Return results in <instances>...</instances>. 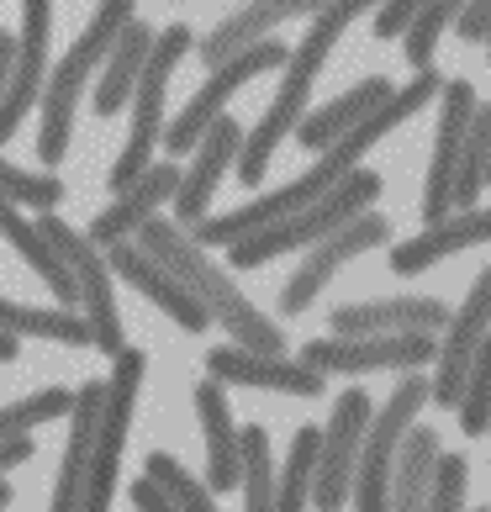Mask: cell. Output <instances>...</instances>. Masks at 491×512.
I'll return each instance as SVG.
<instances>
[{
  "label": "cell",
  "mask_w": 491,
  "mask_h": 512,
  "mask_svg": "<svg viewBox=\"0 0 491 512\" xmlns=\"http://www.w3.org/2000/svg\"><path fill=\"white\" fill-rule=\"evenodd\" d=\"M386 243H391V222L375 212V206H370V212H360L354 222H344V227H338V233H328L323 243H312L307 259H301V270L286 280V286H280V312L301 317V312L317 301V291H323L349 259H360V254H370V249H386Z\"/></svg>",
  "instance_id": "obj_12"
},
{
  "label": "cell",
  "mask_w": 491,
  "mask_h": 512,
  "mask_svg": "<svg viewBox=\"0 0 491 512\" xmlns=\"http://www.w3.org/2000/svg\"><path fill=\"white\" fill-rule=\"evenodd\" d=\"M106 259H111V275H122L132 291H143L159 312L175 317L185 333H206L212 312H206L201 301L191 296V286H185V280H180L175 270H169V264H159V259L138 243V238H117V243H106Z\"/></svg>",
  "instance_id": "obj_16"
},
{
  "label": "cell",
  "mask_w": 491,
  "mask_h": 512,
  "mask_svg": "<svg viewBox=\"0 0 491 512\" xmlns=\"http://www.w3.org/2000/svg\"><path fill=\"white\" fill-rule=\"evenodd\" d=\"M486 333H491V264L476 275V286H470V296L460 301V312H449V322H444V344H439V354H433L439 359V375H433V386H428L433 407H444V412L460 407L465 370H470V359H476Z\"/></svg>",
  "instance_id": "obj_14"
},
{
  "label": "cell",
  "mask_w": 491,
  "mask_h": 512,
  "mask_svg": "<svg viewBox=\"0 0 491 512\" xmlns=\"http://www.w3.org/2000/svg\"><path fill=\"white\" fill-rule=\"evenodd\" d=\"M101 407H106V381H85L80 391H74L64 460H59V476H53V491H48V507L53 512H74V507H80V497H85V476H90V454H96Z\"/></svg>",
  "instance_id": "obj_19"
},
{
  "label": "cell",
  "mask_w": 491,
  "mask_h": 512,
  "mask_svg": "<svg viewBox=\"0 0 491 512\" xmlns=\"http://www.w3.org/2000/svg\"><path fill=\"white\" fill-rule=\"evenodd\" d=\"M206 375H217L222 386H249V391H291V396H323L328 391V375L317 365H307V359L259 354L243 344L206 349Z\"/></svg>",
  "instance_id": "obj_17"
},
{
  "label": "cell",
  "mask_w": 491,
  "mask_h": 512,
  "mask_svg": "<svg viewBox=\"0 0 491 512\" xmlns=\"http://www.w3.org/2000/svg\"><path fill=\"white\" fill-rule=\"evenodd\" d=\"M439 90H444V80H439V69H433V64H428V69H412V85L396 90L381 111H370V117H365L360 127H349L344 138H333V143L323 148V159H317L301 180L280 185V191L259 196V201H249V206H238V212H222V217H212V222L201 217V222L191 227V238L206 243V249H233L238 238H249V233H259V227H270V222H280V217L301 212V206H312L317 196H328L333 185L349 175V169H360V159L370 154V148L381 143L391 127H402L412 111H423L433 96H439Z\"/></svg>",
  "instance_id": "obj_1"
},
{
  "label": "cell",
  "mask_w": 491,
  "mask_h": 512,
  "mask_svg": "<svg viewBox=\"0 0 491 512\" xmlns=\"http://www.w3.org/2000/svg\"><path fill=\"white\" fill-rule=\"evenodd\" d=\"M11 497H16V491H11V481L0 476V507H11Z\"/></svg>",
  "instance_id": "obj_46"
},
{
  "label": "cell",
  "mask_w": 491,
  "mask_h": 512,
  "mask_svg": "<svg viewBox=\"0 0 491 512\" xmlns=\"http://www.w3.org/2000/svg\"><path fill=\"white\" fill-rule=\"evenodd\" d=\"M148 476H154L164 491H169V497H175V507H191V512H212V497H217V491L212 486H206V481H196L191 476V470H185L180 460H175V454H164V449H154V454H148Z\"/></svg>",
  "instance_id": "obj_37"
},
{
  "label": "cell",
  "mask_w": 491,
  "mask_h": 512,
  "mask_svg": "<svg viewBox=\"0 0 491 512\" xmlns=\"http://www.w3.org/2000/svg\"><path fill=\"white\" fill-rule=\"evenodd\" d=\"M423 6L428 0H381V11H375V37H402Z\"/></svg>",
  "instance_id": "obj_40"
},
{
  "label": "cell",
  "mask_w": 491,
  "mask_h": 512,
  "mask_svg": "<svg viewBox=\"0 0 491 512\" xmlns=\"http://www.w3.org/2000/svg\"><path fill=\"white\" fill-rule=\"evenodd\" d=\"M370 6H381V0H328V6L312 16L307 37H301V43L291 48V59H286V80H280L275 101L259 111V122L249 132H243V148H238V185H243V191H254V185L270 175L275 148L291 138L301 117H307L312 85H317V74H323L328 53L338 48V37L360 22Z\"/></svg>",
  "instance_id": "obj_2"
},
{
  "label": "cell",
  "mask_w": 491,
  "mask_h": 512,
  "mask_svg": "<svg viewBox=\"0 0 491 512\" xmlns=\"http://www.w3.org/2000/svg\"><path fill=\"white\" fill-rule=\"evenodd\" d=\"M439 433L412 423L402 433V444H396V460H391V507H423L428 502V481H433V465H439Z\"/></svg>",
  "instance_id": "obj_30"
},
{
  "label": "cell",
  "mask_w": 491,
  "mask_h": 512,
  "mask_svg": "<svg viewBox=\"0 0 491 512\" xmlns=\"http://www.w3.org/2000/svg\"><path fill=\"white\" fill-rule=\"evenodd\" d=\"M238 439H243V502L249 507H275V460H270V433H264L259 423L249 428H238Z\"/></svg>",
  "instance_id": "obj_34"
},
{
  "label": "cell",
  "mask_w": 491,
  "mask_h": 512,
  "mask_svg": "<svg viewBox=\"0 0 491 512\" xmlns=\"http://www.w3.org/2000/svg\"><path fill=\"white\" fill-rule=\"evenodd\" d=\"M48 37H53V0H22V32H16V69L11 90L0 101V143L22 132L27 111L43 101L48 85Z\"/></svg>",
  "instance_id": "obj_15"
},
{
  "label": "cell",
  "mask_w": 491,
  "mask_h": 512,
  "mask_svg": "<svg viewBox=\"0 0 491 512\" xmlns=\"http://www.w3.org/2000/svg\"><path fill=\"white\" fill-rule=\"evenodd\" d=\"M460 37L465 43H486L491 37V0H470L460 11Z\"/></svg>",
  "instance_id": "obj_42"
},
{
  "label": "cell",
  "mask_w": 491,
  "mask_h": 512,
  "mask_svg": "<svg viewBox=\"0 0 491 512\" xmlns=\"http://www.w3.org/2000/svg\"><path fill=\"white\" fill-rule=\"evenodd\" d=\"M391 96H396V85L386 80V74H370V80H360L354 90H344V96H333L328 106L307 111V117L296 122V143H301V148H317V154H323L333 138H344L349 127H360L370 111H381Z\"/></svg>",
  "instance_id": "obj_27"
},
{
  "label": "cell",
  "mask_w": 491,
  "mask_h": 512,
  "mask_svg": "<svg viewBox=\"0 0 491 512\" xmlns=\"http://www.w3.org/2000/svg\"><path fill=\"white\" fill-rule=\"evenodd\" d=\"M428 386L433 381L423 370H402V381L386 396V407L370 417L365 444H360V465H354V491H349V502L360 512H386L391 507V460H396L402 433L418 423V412L428 402Z\"/></svg>",
  "instance_id": "obj_7"
},
{
  "label": "cell",
  "mask_w": 491,
  "mask_h": 512,
  "mask_svg": "<svg viewBox=\"0 0 491 512\" xmlns=\"http://www.w3.org/2000/svg\"><path fill=\"white\" fill-rule=\"evenodd\" d=\"M286 59H291V48H286V43H275V37H264V43L243 48L238 59L217 64V69L201 80L196 96L185 101L180 117L164 127V148H169V154H185V148H196V143L206 138V127H212L222 111H228V101L238 96L243 85L259 80V74H270V69H286Z\"/></svg>",
  "instance_id": "obj_10"
},
{
  "label": "cell",
  "mask_w": 491,
  "mask_h": 512,
  "mask_svg": "<svg viewBox=\"0 0 491 512\" xmlns=\"http://www.w3.org/2000/svg\"><path fill=\"white\" fill-rule=\"evenodd\" d=\"M127 502H132V507H148V512H175V497H169L154 476L132 481V486H127Z\"/></svg>",
  "instance_id": "obj_41"
},
{
  "label": "cell",
  "mask_w": 491,
  "mask_h": 512,
  "mask_svg": "<svg viewBox=\"0 0 491 512\" xmlns=\"http://www.w3.org/2000/svg\"><path fill=\"white\" fill-rule=\"evenodd\" d=\"M74 407V391L69 386H43L22 396V402H6L0 407V439H22V433H37L43 423H53V417H64Z\"/></svg>",
  "instance_id": "obj_33"
},
{
  "label": "cell",
  "mask_w": 491,
  "mask_h": 512,
  "mask_svg": "<svg viewBox=\"0 0 491 512\" xmlns=\"http://www.w3.org/2000/svg\"><path fill=\"white\" fill-rule=\"evenodd\" d=\"M370 396L365 391H344L333 402V417L323 423V449H317V476H312V502L317 507H344L354 491V465H360V444L370 428Z\"/></svg>",
  "instance_id": "obj_13"
},
{
  "label": "cell",
  "mask_w": 491,
  "mask_h": 512,
  "mask_svg": "<svg viewBox=\"0 0 491 512\" xmlns=\"http://www.w3.org/2000/svg\"><path fill=\"white\" fill-rule=\"evenodd\" d=\"M0 328H11L16 338H53L64 349H96V333L80 307H27V301L0 296Z\"/></svg>",
  "instance_id": "obj_29"
},
{
  "label": "cell",
  "mask_w": 491,
  "mask_h": 512,
  "mask_svg": "<svg viewBox=\"0 0 491 512\" xmlns=\"http://www.w3.org/2000/svg\"><path fill=\"white\" fill-rule=\"evenodd\" d=\"M486 169H491V106L476 101V117L465 127V143H460V175H455V206H476L481 185H486Z\"/></svg>",
  "instance_id": "obj_32"
},
{
  "label": "cell",
  "mask_w": 491,
  "mask_h": 512,
  "mask_svg": "<svg viewBox=\"0 0 491 512\" xmlns=\"http://www.w3.org/2000/svg\"><path fill=\"white\" fill-rule=\"evenodd\" d=\"M439 96H444V111H439V138H433V164H428V185H423V222H444L455 212L460 143H465L470 117H476V85L470 80H449Z\"/></svg>",
  "instance_id": "obj_18"
},
{
  "label": "cell",
  "mask_w": 491,
  "mask_h": 512,
  "mask_svg": "<svg viewBox=\"0 0 491 512\" xmlns=\"http://www.w3.org/2000/svg\"><path fill=\"white\" fill-rule=\"evenodd\" d=\"M317 449H323V428L317 423H301L291 433V454H286V470H275V507H307L312 502V476H317Z\"/></svg>",
  "instance_id": "obj_31"
},
{
  "label": "cell",
  "mask_w": 491,
  "mask_h": 512,
  "mask_svg": "<svg viewBox=\"0 0 491 512\" xmlns=\"http://www.w3.org/2000/svg\"><path fill=\"white\" fill-rule=\"evenodd\" d=\"M159 43V32L148 27V22H127L122 37H117V48L106 53V74H101V85H96V117H117V111L132 101V90H138L143 80V69H148V53H154Z\"/></svg>",
  "instance_id": "obj_28"
},
{
  "label": "cell",
  "mask_w": 491,
  "mask_h": 512,
  "mask_svg": "<svg viewBox=\"0 0 491 512\" xmlns=\"http://www.w3.org/2000/svg\"><path fill=\"white\" fill-rule=\"evenodd\" d=\"M375 201H381V175H370V169H349V175L338 180L328 196H317L312 206H301V212L280 217L270 227H259V233H249V238H238L233 249H228V259L238 264V270H259V264H270L280 254H296V249L323 243L344 222L370 212Z\"/></svg>",
  "instance_id": "obj_5"
},
{
  "label": "cell",
  "mask_w": 491,
  "mask_h": 512,
  "mask_svg": "<svg viewBox=\"0 0 491 512\" xmlns=\"http://www.w3.org/2000/svg\"><path fill=\"white\" fill-rule=\"evenodd\" d=\"M465 6H470V0H428V6L412 16V27L402 32V37H407L402 53H407L412 69H428V64H433V48H439V37L449 32V22H455Z\"/></svg>",
  "instance_id": "obj_36"
},
{
  "label": "cell",
  "mask_w": 491,
  "mask_h": 512,
  "mask_svg": "<svg viewBox=\"0 0 491 512\" xmlns=\"http://www.w3.org/2000/svg\"><path fill=\"white\" fill-rule=\"evenodd\" d=\"M191 43H196V32L191 27H164V37L154 43V53H148V69H143V80H138V90H132V132H127V143H122V154H117V164H111V175H106V185L111 191H127L132 180L143 175L148 164H154V154H159V138H164V96H169V80H175V69H180V59L191 53Z\"/></svg>",
  "instance_id": "obj_6"
},
{
  "label": "cell",
  "mask_w": 491,
  "mask_h": 512,
  "mask_svg": "<svg viewBox=\"0 0 491 512\" xmlns=\"http://www.w3.org/2000/svg\"><path fill=\"white\" fill-rule=\"evenodd\" d=\"M439 354L433 333H333L301 344V359L323 375H370V370H423Z\"/></svg>",
  "instance_id": "obj_11"
},
{
  "label": "cell",
  "mask_w": 491,
  "mask_h": 512,
  "mask_svg": "<svg viewBox=\"0 0 491 512\" xmlns=\"http://www.w3.org/2000/svg\"><path fill=\"white\" fill-rule=\"evenodd\" d=\"M27 460H32V433H22V439H0V470L27 465Z\"/></svg>",
  "instance_id": "obj_43"
},
{
  "label": "cell",
  "mask_w": 491,
  "mask_h": 512,
  "mask_svg": "<svg viewBox=\"0 0 491 512\" xmlns=\"http://www.w3.org/2000/svg\"><path fill=\"white\" fill-rule=\"evenodd\" d=\"M0 238H6L11 249L32 264L37 280L59 296V307H80V280H74V270L59 259V249L48 243L43 227H37L32 217H22V206H16L11 196H0Z\"/></svg>",
  "instance_id": "obj_26"
},
{
  "label": "cell",
  "mask_w": 491,
  "mask_h": 512,
  "mask_svg": "<svg viewBox=\"0 0 491 512\" xmlns=\"http://www.w3.org/2000/svg\"><path fill=\"white\" fill-rule=\"evenodd\" d=\"M143 370H148V354L132 349V344L111 359L96 454H90V476H85V497H80L85 512H106L111 497H117V465H122V444H127V428H132V407H138V391H143Z\"/></svg>",
  "instance_id": "obj_9"
},
{
  "label": "cell",
  "mask_w": 491,
  "mask_h": 512,
  "mask_svg": "<svg viewBox=\"0 0 491 512\" xmlns=\"http://www.w3.org/2000/svg\"><path fill=\"white\" fill-rule=\"evenodd\" d=\"M37 227L48 233V243L59 249V259L74 270V280H80V312L90 322V333H96V349L117 359L127 349V333H122V312H117V286H111L106 249L90 233H80V227H69L64 217H53V212L37 217Z\"/></svg>",
  "instance_id": "obj_8"
},
{
  "label": "cell",
  "mask_w": 491,
  "mask_h": 512,
  "mask_svg": "<svg viewBox=\"0 0 491 512\" xmlns=\"http://www.w3.org/2000/svg\"><path fill=\"white\" fill-rule=\"evenodd\" d=\"M238 148H243V127L222 111V117L206 127V138L196 143V164L180 175V191H175V201H169V206H175V222L185 227V233L206 217V201L217 196V180L228 175V164L238 159Z\"/></svg>",
  "instance_id": "obj_20"
},
{
  "label": "cell",
  "mask_w": 491,
  "mask_h": 512,
  "mask_svg": "<svg viewBox=\"0 0 491 512\" xmlns=\"http://www.w3.org/2000/svg\"><path fill=\"white\" fill-rule=\"evenodd\" d=\"M465 486H470V460H465V454H439L423 507H433V512H455V507L465 502Z\"/></svg>",
  "instance_id": "obj_39"
},
{
  "label": "cell",
  "mask_w": 491,
  "mask_h": 512,
  "mask_svg": "<svg viewBox=\"0 0 491 512\" xmlns=\"http://www.w3.org/2000/svg\"><path fill=\"white\" fill-rule=\"evenodd\" d=\"M196 417H201V444H206V486L233 491L238 476H243V439L233 428L228 391L217 386V375L196 386Z\"/></svg>",
  "instance_id": "obj_25"
},
{
  "label": "cell",
  "mask_w": 491,
  "mask_h": 512,
  "mask_svg": "<svg viewBox=\"0 0 491 512\" xmlns=\"http://www.w3.org/2000/svg\"><path fill=\"white\" fill-rule=\"evenodd\" d=\"M476 243H491V206H455L444 222H428L418 238L396 243L391 249V270L396 275H423L439 259L476 249Z\"/></svg>",
  "instance_id": "obj_22"
},
{
  "label": "cell",
  "mask_w": 491,
  "mask_h": 512,
  "mask_svg": "<svg viewBox=\"0 0 491 512\" xmlns=\"http://www.w3.org/2000/svg\"><path fill=\"white\" fill-rule=\"evenodd\" d=\"M449 307L439 296H386V301H354L328 317L333 333H439Z\"/></svg>",
  "instance_id": "obj_24"
},
{
  "label": "cell",
  "mask_w": 491,
  "mask_h": 512,
  "mask_svg": "<svg viewBox=\"0 0 491 512\" xmlns=\"http://www.w3.org/2000/svg\"><path fill=\"white\" fill-rule=\"evenodd\" d=\"M486 185H491V169H486Z\"/></svg>",
  "instance_id": "obj_47"
},
{
  "label": "cell",
  "mask_w": 491,
  "mask_h": 512,
  "mask_svg": "<svg viewBox=\"0 0 491 512\" xmlns=\"http://www.w3.org/2000/svg\"><path fill=\"white\" fill-rule=\"evenodd\" d=\"M132 238H138L159 264H169V270L191 286V296L201 301L206 312H212V322L233 338V344L259 349V354H286V333H280V322L264 317L254 301L233 286V275L222 270L212 254H206V243H196L175 217H148Z\"/></svg>",
  "instance_id": "obj_3"
},
{
  "label": "cell",
  "mask_w": 491,
  "mask_h": 512,
  "mask_svg": "<svg viewBox=\"0 0 491 512\" xmlns=\"http://www.w3.org/2000/svg\"><path fill=\"white\" fill-rule=\"evenodd\" d=\"M22 354V338H16L11 328H0V359H16Z\"/></svg>",
  "instance_id": "obj_45"
},
{
  "label": "cell",
  "mask_w": 491,
  "mask_h": 512,
  "mask_svg": "<svg viewBox=\"0 0 491 512\" xmlns=\"http://www.w3.org/2000/svg\"><path fill=\"white\" fill-rule=\"evenodd\" d=\"M132 22V0H101L90 27L74 37V48L64 53L59 64L48 69V85H43V106H37V164L53 169L64 164L69 154V132H74V106H80V90L85 80L96 74V64L117 48L122 27Z\"/></svg>",
  "instance_id": "obj_4"
},
{
  "label": "cell",
  "mask_w": 491,
  "mask_h": 512,
  "mask_svg": "<svg viewBox=\"0 0 491 512\" xmlns=\"http://www.w3.org/2000/svg\"><path fill=\"white\" fill-rule=\"evenodd\" d=\"M11 69H16V37L0 32V101H6V90H11Z\"/></svg>",
  "instance_id": "obj_44"
},
{
  "label": "cell",
  "mask_w": 491,
  "mask_h": 512,
  "mask_svg": "<svg viewBox=\"0 0 491 512\" xmlns=\"http://www.w3.org/2000/svg\"><path fill=\"white\" fill-rule=\"evenodd\" d=\"M460 428L470 433V439H481V433H491V333L481 338L476 359H470L465 370V391H460Z\"/></svg>",
  "instance_id": "obj_35"
},
{
  "label": "cell",
  "mask_w": 491,
  "mask_h": 512,
  "mask_svg": "<svg viewBox=\"0 0 491 512\" xmlns=\"http://www.w3.org/2000/svg\"><path fill=\"white\" fill-rule=\"evenodd\" d=\"M328 0H249V6H238L228 22H217L212 32L201 37V64L206 69H217V64H228V59H238L243 48H254V43H264L280 22H291V16H317Z\"/></svg>",
  "instance_id": "obj_21"
},
{
  "label": "cell",
  "mask_w": 491,
  "mask_h": 512,
  "mask_svg": "<svg viewBox=\"0 0 491 512\" xmlns=\"http://www.w3.org/2000/svg\"><path fill=\"white\" fill-rule=\"evenodd\" d=\"M175 191H180V169L169 159H154L96 222H90V238H96L101 249H106V243H117V238H132L148 217H159L164 201H175Z\"/></svg>",
  "instance_id": "obj_23"
},
{
  "label": "cell",
  "mask_w": 491,
  "mask_h": 512,
  "mask_svg": "<svg viewBox=\"0 0 491 512\" xmlns=\"http://www.w3.org/2000/svg\"><path fill=\"white\" fill-rule=\"evenodd\" d=\"M0 196H11L16 206H37V212H53V206L64 201V185L53 175H27V169H16L0 159Z\"/></svg>",
  "instance_id": "obj_38"
}]
</instances>
